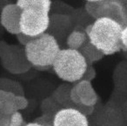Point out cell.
<instances>
[{
  "label": "cell",
  "mask_w": 127,
  "mask_h": 126,
  "mask_svg": "<svg viewBox=\"0 0 127 126\" xmlns=\"http://www.w3.org/2000/svg\"><path fill=\"white\" fill-rule=\"evenodd\" d=\"M123 25L112 19L99 18L85 28L88 41L104 56L112 55L122 49Z\"/></svg>",
  "instance_id": "7a4b0ae2"
},
{
  "label": "cell",
  "mask_w": 127,
  "mask_h": 126,
  "mask_svg": "<svg viewBox=\"0 0 127 126\" xmlns=\"http://www.w3.org/2000/svg\"><path fill=\"white\" fill-rule=\"evenodd\" d=\"M24 49L29 63L37 69L51 68L60 51L57 39L47 32L33 38Z\"/></svg>",
  "instance_id": "3957f363"
},
{
  "label": "cell",
  "mask_w": 127,
  "mask_h": 126,
  "mask_svg": "<svg viewBox=\"0 0 127 126\" xmlns=\"http://www.w3.org/2000/svg\"><path fill=\"white\" fill-rule=\"evenodd\" d=\"M79 52L84 56V58L86 60L88 65H92L94 62L99 61L104 58V55L102 52L99 51L97 48H96L92 44H91L89 41H87L81 48Z\"/></svg>",
  "instance_id": "30bf717a"
},
{
  "label": "cell",
  "mask_w": 127,
  "mask_h": 126,
  "mask_svg": "<svg viewBox=\"0 0 127 126\" xmlns=\"http://www.w3.org/2000/svg\"><path fill=\"white\" fill-rule=\"evenodd\" d=\"M121 44L122 48L127 51V25L123 27V30L121 32Z\"/></svg>",
  "instance_id": "ffe728a7"
},
{
  "label": "cell",
  "mask_w": 127,
  "mask_h": 126,
  "mask_svg": "<svg viewBox=\"0 0 127 126\" xmlns=\"http://www.w3.org/2000/svg\"><path fill=\"white\" fill-rule=\"evenodd\" d=\"M52 126H89V121L87 116L77 109L66 107L53 116Z\"/></svg>",
  "instance_id": "8992f818"
},
{
  "label": "cell",
  "mask_w": 127,
  "mask_h": 126,
  "mask_svg": "<svg viewBox=\"0 0 127 126\" xmlns=\"http://www.w3.org/2000/svg\"><path fill=\"white\" fill-rule=\"evenodd\" d=\"M14 103H15V105H16V108L18 111L25 110L29 105L28 100L24 96H15Z\"/></svg>",
  "instance_id": "2e32d148"
},
{
  "label": "cell",
  "mask_w": 127,
  "mask_h": 126,
  "mask_svg": "<svg viewBox=\"0 0 127 126\" xmlns=\"http://www.w3.org/2000/svg\"><path fill=\"white\" fill-rule=\"evenodd\" d=\"M96 75H97V73H96V69L93 68V66L92 65H88L85 74H84L82 80L92 82V81L96 78Z\"/></svg>",
  "instance_id": "e0dca14e"
},
{
  "label": "cell",
  "mask_w": 127,
  "mask_h": 126,
  "mask_svg": "<svg viewBox=\"0 0 127 126\" xmlns=\"http://www.w3.org/2000/svg\"><path fill=\"white\" fill-rule=\"evenodd\" d=\"M88 41V38L85 32L80 30H74L68 35L66 39L67 48L79 51L80 48Z\"/></svg>",
  "instance_id": "8fae6325"
},
{
  "label": "cell",
  "mask_w": 127,
  "mask_h": 126,
  "mask_svg": "<svg viewBox=\"0 0 127 126\" xmlns=\"http://www.w3.org/2000/svg\"><path fill=\"white\" fill-rule=\"evenodd\" d=\"M0 126H10V117L0 119Z\"/></svg>",
  "instance_id": "44dd1931"
},
{
  "label": "cell",
  "mask_w": 127,
  "mask_h": 126,
  "mask_svg": "<svg viewBox=\"0 0 127 126\" xmlns=\"http://www.w3.org/2000/svg\"><path fill=\"white\" fill-rule=\"evenodd\" d=\"M22 10L16 4H8L1 11L0 21L4 28L13 35L20 33L19 22Z\"/></svg>",
  "instance_id": "ba28073f"
},
{
  "label": "cell",
  "mask_w": 127,
  "mask_h": 126,
  "mask_svg": "<svg viewBox=\"0 0 127 126\" xmlns=\"http://www.w3.org/2000/svg\"><path fill=\"white\" fill-rule=\"evenodd\" d=\"M0 110H1L4 115L8 116V117H11L13 113L18 111L16 108V105H15V103H14V98L11 100H7L6 102H4L2 106V109Z\"/></svg>",
  "instance_id": "5bb4252c"
},
{
  "label": "cell",
  "mask_w": 127,
  "mask_h": 126,
  "mask_svg": "<svg viewBox=\"0 0 127 126\" xmlns=\"http://www.w3.org/2000/svg\"><path fill=\"white\" fill-rule=\"evenodd\" d=\"M16 36H17V39H18V42H19L21 45H23L24 46H26V45L28 44V43L30 42L32 39H33V38L28 37V36L25 35V34L21 33V32H20L19 34H18V35H16Z\"/></svg>",
  "instance_id": "d6986e66"
},
{
  "label": "cell",
  "mask_w": 127,
  "mask_h": 126,
  "mask_svg": "<svg viewBox=\"0 0 127 126\" xmlns=\"http://www.w3.org/2000/svg\"><path fill=\"white\" fill-rule=\"evenodd\" d=\"M8 117V116H6V115H4V113H3L1 110H0V119H2V118H4V117Z\"/></svg>",
  "instance_id": "7402d4cb"
},
{
  "label": "cell",
  "mask_w": 127,
  "mask_h": 126,
  "mask_svg": "<svg viewBox=\"0 0 127 126\" xmlns=\"http://www.w3.org/2000/svg\"><path fill=\"white\" fill-rule=\"evenodd\" d=\"M16 95L13 94L9 91L3 90V89H0V110L2 109V106L4 104V102H6L7 100L13 99L15 97Z\"/></svg>",
  "instance_id": "ac0fdd59"
},
{
  "label": "cell",
  "mask_w": 127,
  "mask_h": 126,
  "mask_svg": "<svg viewBox=\"0 0 127 126\" xmlns=\"http://www.w3.org/2000/svg\"><path fill=\"white\" fill-rule=\"evenodd\" d=\"M71 88H70L67 85L60 86L53 93L52 98L60 105H70V103H71V99H70V91H71Z\"/></svg>",
  "instance_id": "7c38bea8"
},
{
  "label": "cell",
  "mask_w": 127,
  "mask_h": 126,
  "mask_svg": "<svg viewBox=\"0 0 127 126\" xmlns=\"http://www.w3.org/2000/svg\"><path fill=\"white\" fill-rule=\"evenodd\" d=\"M73 87L76 90L81 104L87 107L95 106L98 100V96L92 82L81 80L77 82Z\"/></svg>",
  "instance_id": "9c48e42d"
},
{
  "label": "cell",
  "mask_w": 127,
  "mask_h": 126,
  "mask_svg": "<svg viewBox=\"0 0 127 126\" xmlns=\"http://www.w3.org/2000/svg\"><path fill=\"white\" fill-rule=\"evenodd\" d=\"M88 64L79 51L60 49L51 68L57 76L65 82H78L82 80Z\"/></svg>",
  "instance_id": "277c9868"
},
{
  "label": "cell",
  "mask_w": 127,
  "mask_h": 126,
  "mask_svg": "<svg viewBox=\"0 0 127 126\" xmlns=\"http://www.w3.org/2000/svg\"><path fill=\"white\" fill-rule=\"evenodd\" d=\"M23 115L19 111L13 113L10 117V126H24L25 125Z\"/></svg>",
  "instance_id": "9a60e30c"
},
{
  "label": "cell",
  "mask_w": 127,
  "mask_h": 126,
  "mask_svg": "<svg viewBox=\"0 0 127 126\" xmlns=\"http://www.w3.org/2000/svg\"><path fill=\"white\" fill-rule=\"evenodd\" d=\"M99 18L112 19L123 27L127 25L126 10L119 1L116 0H102L97 11V18Z\"/></svg>",
  "instance_id": "52a82bcc"
},
{
  "label": "cell",
  "mask_w": 127,
  "mask_h": 126,
  "mask_svg": "<svg viewBox=\"0 0 127 126\" xmlns=\"http://www.w3.org/2000/svg\"><path fill=\"white\" fill-rule=\"evenodd\" d=\"M1 45L3 48L0 47V57L8 71L12 74H23L30 69L32 65L27 60L24 48L9 46L5 43H1Z\"/></svg>",
  "instance_id": "5b68a950"
},
{
  "label": "cell",
  "mask_w": 127,
  "mask_h": 126,
  "mask_svg": "<svg viewBox=\"0 0 127 126\" xmlns=\"http://www.w3.org/2000/svg\"><path fill=\"white\" fill-rule=\"evenodd\" d=\"M101 3H102V0H89V1H86L85 4L86 12L91 17L95 18V20L97 19V11H98Z\"/></svg>",
  "instance_id": "4fadbf2b"
},
{
  "label": "cell",
  "mask_w": 127,
  "mask_h": 126,
  "mask_svg": "<svg viewBox=\"0 0 127 126\" xmlns=\"http://www.w3.org/2000/svg\"><path fill=\"white\" fill-rule=\"evenodd\" d=\"M16 4L22 10L20 16V32L31 38L45 33L51 23L49 0H18Z\"/></svg>",
  "instance_id": "6da1fadb"
}]
</instances>
